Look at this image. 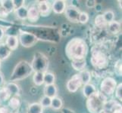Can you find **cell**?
<instances>
[{"label":"cell","mask_w":122,"mask_h":113,"mask_svg":"<svg viewBox=\"0 0 122 113\" xmlns=\"http://www.w3.org/2000/svg\"><path fill=\"white\" fill-rule=\"evenodd\" d=\"M8 15V12L2 7L0 8V17H2V18H7Z\"/></svg>","instance_id":"cell-40"},{"label":"cell","mask_w":122,"mask_h":113,"mask_svg":"<svg viewBox=\"0 0 122 113\" xmlns=\"http://www.w3.org/2000/svg\"><path fill=\"white\" fill-rule=\"evenodd\" d=\"M86 6L89 8H95L96 5L97 4V2L95 1V0H87L86 1Z\"/></svg>","instance_id":"cell-37"},{"label":"cell","mask_w":122,"mask_h":113,"mask_svg":"<svg viewBox=\"0 0 122 113\" xmlns=\"http://www.w3.org/2000/svg\"><path fill=\"white\" fill-rule=\"evenodd\" d=\"M101 113H122L121 104L114 99L107 100Z\"/></svg>","instance_id":"cell-9"},{"label":"cell","mask_w":122,"mask_h":113,"mask_svg":"<svg viewBox=\"0 0 122 113\" xmlns=\"http://www.w3.org/2000/svg\"><path fill=\"white\" fill-rule=\"evenodd\" d=\"M79 75H80V76H81L83 86L90 83L91 78H92V74L90 71H88L87 69H83V71L79 72Z\"/></svg>","instance_id":"cell-23"},{"label":"cell","mask_w":122,"mask_h":113,"mask_svg":"<svg viewBox=\"0 0 122 113\" xmlns=\"http://www.w3.org/2000/svg\"><path fill=\"white\" fill-rule=\"evenodd\" d=\"M122 63H121V60H118L115 62L114 65V71L115 73L117 75V76H121L122 75Z\"/></svg>","instance_id":"cell-33"},{"label":"cell","mask_w":122,"mask_h":113,"mask_svg":"<svg viewBox=\"0 0 122 113\" xmlns=\"http://www.w3.org/2000/svg\"><path fill=\"white\" fill-rule=\"evenodd\" d=\"M117 85L116 80L111 76L105 78L100 84V92L107 97L114 94Z\"/></svg>","instance_id":"cell-7"},{"label":"cell","mask_w":122,"mask_h":113,"mask_svg":"<svg viewBox=\"0 0 122 113\" xmlns=\"http://www.w3.org/2000/svg\"><path fill=\"white\" fill-rule=\"evenodd\" d=\"M21 106V99L20 96H13L8 101V107L11 110V113H18V111Z\"/></svg>","instance_id":"cell-12"},{"label":"cell","mask_w":122,"mask_h":113,"mask_svg":"<svg viewBox=\"0 0 122 113\" xmlns=\"http://www.w3.org/2000/svg\"><path fill=\"white\" fill-rule=\"evenodd\" d=\"M102 15L107 23H109L110 22L113 21V20H115V13L112 10H108L105 11Z\"/></svg>","instance_id":"cell-31"},{"label":"cell","mask_w":122,"mask_h":113,"mask_svg":"<svg viewBox=\"0 0 122 113\" xmlns=\"http://www.w3.org/2000/svg\"><path fill=\"white\" fill-rule=\"evenodd\" d=\"M2 7L5 9L8 14L15 11V8L12 0H1Z\"/></svg>","instance_id":"cell-28"},{"label":"cell","mask_w":122,"mask_h":113,"mask_svg":"<svg viewBox=\"0 0 122 113\" xmlns=\"http://www.w3.org/2000/svg\"><path fill=\"white\" fill-rule=\"evenodd\" d=\"M97 91V89L96 88V87L92 85V84H87L86 85H83V94L86 99L90 97L91 95L95 94L96 92Z\"/></svg>","instance_id":"cell-21"},{"label":"cell","mask_w":122,"mask_h":113,"mask_svg":"<svg viewBox=\"0 0 122 113\" xmlns=\"http://www.w3.org/2000/svg\"><path fill=\"white\" fill-rule=\"evenodd\" d=\"M90 63L96 70H103L109 64V58L106 51L99 45H96L91 48Z\"/></svg>","instance_id":"cell-2"},{"label":"cell","mask_w":122,"mask_h":113,"mask_svg":"<svg viewBox=\"0 0 122 113\" xmlns=\"http://www.w3.org/2000/svg\"><path fill=\"white\" fill-rule=\"evenodd\" d=\"M2 102L1 101V99H0V106H2Z\"/></svg>","instance_id":"cell-43"},{"label":"cell","mask_w":122,"mask_h":113,"mask_svg":"<svg viewBox=\"0 0 122 113\" xmlns=\"http://www.w3.org/2000/svg\"><path fill=\"white\" fill-rule=\"evenodd\" d=\"M33 69L29 62L26 60H20L16 64L11 73L9 80L11 82H15L24 80L33 73Z\"/></svg>","instance_id":"cell-3"},{"label":"cell","mask_w":122,"mask_h":113,"mask_svg":"<svg viewBox=\"0 0 122 113\" xmlns=\"http://www.w3.org/2000/svg\"><path fill=\"white\" fill-rule=\"evenodd\" d=\"M37 8L42 17H47L50 14L52 11V4L49 1H40L36 4Z\"/></svg>","instance_id":"cell-11"},{"label":"cell","mask_w":122,"mask_h":113,"mask_svg":"<svg viewBox=\"0 0 122 113\" xmlns=\"http://www.w3.org/2000/svg\"><path fill=\"white\" fill-rule=\"evenodd\" d=\"M14 11L16 17L20 20H24L27 18V7L25 5L18 8V9H15Z\"/></svg>","instance_id":"cell-24"},{"label":"cell","mask_w":122,"mask_h":113,"mask_svg":"<svg viewBox=\"0 0 122 113\" xmlns=\"http://www.w3.org/2000/svg\"><path fill=\"white\" fill-rule=\"evenodd\" d=\"M5 36V30L3 28V27L0 26V43H2Z\"/></svg>","instance_id":"cell-38"},{"label":"cell","mask_w":122,"mask_h":113,"mask_svg":"<svg viewBox=\"0 0 122 113\" xmlns=\"http://www.w3.org/2000/svg\"><path fill=\"white\" fill-rule=\"evenodd\" d=\"M43 93H44V96L48 97L51 99L55 97H57V94H58L57 87L56 86V85H45Z\"/></svg>","instance_id":"cell-17"},{"label":"cell","mask_w":122,"mask_h":113,"mask_svg":"<svg viewBox=\"0 0 122 113\" xmlns=\"http://www.w3.org/2000/svg\"><path fill=\"white\" fill-rule=\"evenodd\" d=\"M94 23L95 26L99 29H106L108 26V23L105 20L102 14H99L94 19Z\"/></svg>","instance_id":"cell-25"},{"label":"cell","mask_w":122,"mask_h":113,"mask_svg":"<svg viewBox=\"0 0 122 113\" xmlns=\"http://www.w3.org/2000/svg\"><path fill=\"white\" fill-rule=\"evenodd\" d=\"M5 45L9 48L11 51H15L18 48L19 41L18 38L15 35H8L5 39Z\"/></svg>","instance_id":"cell-14"},{"label":"cell","mask_w":122,"mask_h":113,"mask_svg":"<svg viewBox=\"0 0 122 113\" xmlns=\"http://www.w3.org/2000/svg\"><path fill=\"white\" fill-rule=\"evenodd\" d=\"M0 113H11V112L8 106L2 105L0 106Z\"/></svg>","instance_id":"cell-39"},{"label":"cell","mask_w":122,"mask_h":113,"mask_svg":"<svg viewBox=\"0 0 122 113\" xmlns=\"http://www.w3.org/2000/svg\"><path fill=\"white\" fill-rule=\"evenodd\" d=\"M11 97V95L8 92V90L5 88V87H2L0 88V99L3 102H8L9 99Z\"/></svg>","instance_id":"cell-30"},{"label":"cell","mask_w":122,"mask_h":113,"mask_svg":"<svg viewBox=\"0 0 122 113\" xmlns=\"http://www.w3.org/2000/svg\"><path fill=\"white\" fill-rule=\"evenodd\" d=\"M107 28L109 32L113 35H116L117 33H119L121 30V24L118 21L113 20V21L108 23Z\"/></svg>","instance_id":"cell-18"},{"label":"cell","mask_w":122,"mask_h":113,"mask_svg":"<svg viewBox=\"0 0 122 113\" xmlns=\"http://www.w3.org/2000/svg\"><path fill=\"white\" fill-rule=\"evenodd\" d=\"M2 7V4H1V0H0V8Z\"/></svg>","instance_id":"cell-44"},{"label":"cell","mask_w":122,"mask_h":113,"mask_svg":"<svg viewBox=\"0 0 122 113\" xmlns=\"http://www.w3.org/2000/svg\"><path fill=\"white\" fill-rule=\"evenodd\" d=\"M56 81V75L52 72H46L44 73V84L46 85H55Z\"/></svg>","instance_id":"cell-29"},{"label":"cell","mask_w":122,"mask_h":113,"mask_svg":"<svg viewBox=\"0 0 122 113\" xmlns=\"http://www.w3.org/2000/svg\"><path fill=\"white\" fill-rule=\"evenodd\" d=\"M107 100L106 96L97 90L86 99V106L88 112L90 113H101Z\"/></svg>","instance_id":"cell-4"},{"label":"cell","mask_w":122,"mask_h":113,"mask_svg":"<svg viewBox=\"0 0 122 113\" xmlns=\"http://www.w3.org/2000/svg\"><path fill=\"white\" fill-rule=\"evenodd\" d=\"M65 54L68 59L72 60L86 59L89 47L86 41L82 38L75 37L71 39L65 46Z\"/></svg>","instance_id":"cell-1"},{"label":"cell","mask_w":122,"mask_h":113,"mask_svg":"<svg viewBox=\"0 0 122 113\" xmlns=\"http://www.w3.org/2000/svg\"><path fill=\"white\" fill-rule=\"evenodd\" d=\"M54 110H60L63 107L62 99L59 97H55L52 98L51 100V106Z\"/></svg>","instance_id":"cell-27"},{"label":"cell","mask_w":122,"mask_h":113,"mask_svg":"<svg viewBox=\"0 0 122 113\" xmlns=\"http://www.w3.org/2000/svg\"><path fill=\"white\" fill-rule=\"evenodd\" d=\"M81 12V11L77 6H75L74 5H69L66 6L64 13L65 18L68 19V21L76 23H78V18Z\"/></svg>","instance_id":"cell-8"},{"label":"cell","mask_w":122,"mask_h":113,"mask_svg":"<svg viewBox=\"0 0 122 113\" xmlns=\"http://www.w3.org/2000/svg\"><path fill=\"white\" fill-rule=\"evenodd\" d=\"M30 65L33 72L45 73L47 72V69L49 67V60L47 57L43 53L36 52L33 55Z\"/></svg>","instance_id":"cell-5"},{"label":"cell","mask_w":122,"mask_h":113,"mask_svg":"<svg viewBox=\"0 0 122 113\" xmlns=\"http://www.w3.org/2000/svg\"><path fill=\"white\" fill-rule=\"evenodd\" d=\"M71 66H72V68L74 70H76L80 72L83 69H85L86 66V59L72 60L71 61Z\"/></svg>","instance_id":"cell-19"},{"label":"cell","mask_w":122,"mask_h":113,"mask_svg":"<svg viewBox=\"0 0 122 113\" xmlns=\"http://www.w3.org/2000/svg\"><path fill=\"white\" fill-rule=\"evenodd\" d=\"M40 18V14L36 5H32L27 8V20L30 22L38 21Z\"/></svg>","instance_id":"cell-13"},{"label":"cell","mask_w":122,"mask_h":113,"mask_svg":"<svg viewBox=\"0 0 122 113\" xmlns=\"http://www.w3.org/2000/svg\"><path fill=\"white\" fill-rule=\"evenodd\" d=\"M0 67H1V61H0Z\"/></svg>","instance_id":"cell-45"},{"label":"cell","mask_w":122,"mask_h":113,"mask_svg":"<svg viewBox=\"0 0 122 113\" xmlns=\"http://www.w3.org/2000/svg\"><path fill=\"white\" fill-rule=\"evenodd\" d=\"M90 20V16L86 12L81 11L80 13L79 18H78V23H82V24H86Z\"/></svg>","instance_id":"cell-32"},{"label":"cell","mask_w":122,"mask_h":113,"mask_svg":"<svg viewBox=\"0 0 122 113\" xmlns=\"http://www.w3.org/2000/svg\"><path fill=\"white\" fill-rule=\"evenodd\" d=\"M43 108L40 103H33L28 106L27 113H43Z\"/></svg>","instance_id":"cell-22"},{"label":"cell","mask_w":122,"mask_h":113,"mask_svg":"<svg viewBox=\"0 0 122 113\" xmlns=\"http://www.w3.org/2000/svg\"><path fill=\"white\" fill-rule=\"evenodd\" d=\"M114 94H115L116 98L118 99L119 101H121L122 100V83H120L117 85Z\"/></svg>","instance_id":"cell-35"},{"label":"cell","mask_w":122,"mask_h":113,"mask_svg":"<svg viewBox=\"0 0 122 113\" xmlns=\"http://www.w3.org/2000/svg\"><path fill=\"white\" fill-rule=\"evenodd\" d=\"M4 87L8 90V92L11 95V97L13 96H20V88L18 84L15 82H8L5 84Z\"/></svg>","instance_id":"cell-16"},{"label":"cell","mask_w":122,"mask_h":113,"mask_svg":"<svg viewBox=\"0 0 122 113\" xmlns=\"http://www.w3.org/2000/svg\"><path fill=\"white\" fill-rule=\"evenodd\" d=\"M51 100H52L51 98L44 96V97L41 98L40 103V105L43 106V108H48L51 106Z\"/></svg>","instance_id":"cell-34"},{"label":"cell","mask_w":122,"mask_h":113,"mask_svg":"<svg viewBox=\"0 0 122 113\" xmlns=\"http://www.w3.org/2000/svg\"><path fill=\"white\" fill-rule=\"evenodd\" d=\"M67 4L64 0H56L52 3V11L55 14H60L65 12Z\"/></svg>","instance_id":"cell-15"},{"label":"cell","mask_w":122,"mask_h":113,"mask_svg":"<svg viewBox=\"0 0 122 113\" xmlns=\"http://www.w3.org/2000/svg\"><path fill=\"white\" fill-rule=\"evenodd\" d=\"M18 41L24 48H31L34 46L40 39L35 34L22 30H19Z\"/></svg>","instance_id":"cell-6"},{"label":"cell","mask_w":122,"mask_h":113,"mask_svg":"<svg viewBox=\"0 0 122 113\" xmlns=\"http://www.w3.org/2000/svg\"><path fill=\"white\" fill-rule=\"evenodd\" d=\"M95 8H96V11H101V8H102V7H101V5H99V4H96V6H95Z\"/></svg>","instance_id":"cell-42"},{"label":"cell","mask_w":122,"mask_h":113,"mask_svg":"<svg viewBox=\"0 0 122 113\" xmlns=\"http://www.w3.org/2000/svg\"><path fill=\"white\" fill-rule=\"evenodd\" d=\"M11 51L5 45V43H0V61L7 60L10 57Z\"/></svg>","instance_id":"cell-20"},{"label":"cell","mask_w":122,"mask_h":113,"mask_svg":"<svg viewBox=\"0 0 122 113\" xmlns=\"http://www.w3.org/2000/svg\"><path fill=\"white\" fill-rule=\"evenodd\" d=\"M5 85V80H4V76L2 73L0 72V88Z\"/></svg>","instance_id":"cell-41"},{"label":"cell","mask_w":122,"mask_h":113,"mask_svg":"<svg viewBox=\"0 0 122 113\" xmlns=\"http://www.w3.org/2000/svg\"><path fill=\"white\" fill-rule=\"evenodd\" d=\"M12 2H13L15 10L18 9V8L22 6H24V3H25L24 0H12Z\"/></svg>","instance_id":"cell-36"},{"label":"cell","mask_w":122,"mask_h":113,"mask_svg":"<svg viewBox=\"0 0 122 113\" xmlns=\"http://www.w3.org/2000/svg\"><path fill=\"white\" fill-rule=\"evenodd\" d=\"M83 86L82 81L79 73L74 75L67 82L66 87L70 93H75L77 90Z\"/></svg>","instance_id":"cell-10"},{"label":"cell","mask_w":122,"mask_h":113,"mask_svg":"<svg viewBox=\"0 0 122 113\" xmlns=\"http://www.w3.org/2000/svg\"><path fill=\"white\" fill-rule=\"evenodd\" d=\"M33 81L36 86H41L44 84V73L36 72L33 74Z\"/></svg>","instance_id":"cell-26"}]
</instances>
